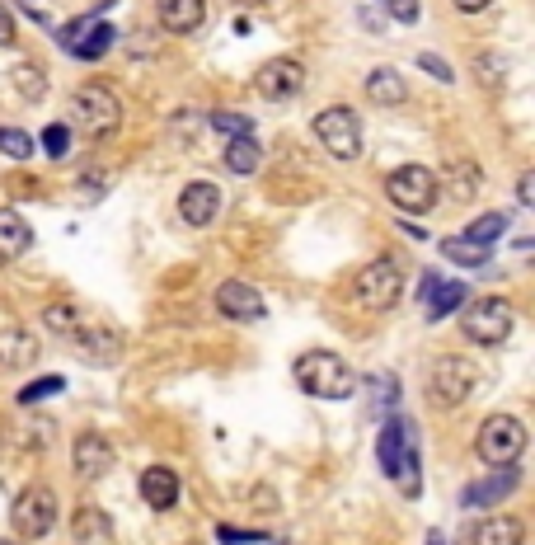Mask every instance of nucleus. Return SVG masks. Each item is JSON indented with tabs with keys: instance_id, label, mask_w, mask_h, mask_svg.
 <instances>
[{
	"instance_id": "nucleus-1",
	"label": "nucleus",
	"mask_w": 535,
	"mask_h": 545,
	"mask_svg": "<svg viewBox=\"0 0 535 545\" xmlns=\"http://www.w3.org/2000/svg\"><path fill=\"white\" fill-rule=\"evenodd\" d=\"M291 376H296V386L306 390V395H315V400H348L352 390H357V372H352L338 353H329V348L301 353L296 367H291Z\"/></svg>"
},
{
	"instance_id": "nucleus-2",
	"label": "nucleus",
	"mask_w": 535,
	"mask_h": 545,
	"mask_svg": "<svg viewBox=\"0 0 535 545\" xmlns=\"http://www.w3.org/2000/svg\"><path fill=\"white\" fill-rule=\"evenodd\" d=\"M376 452H381V470L399 484V494H404V499H418L423 475H418V447H413V428H409V423H404V419L385 423Z\"/></svg>"
},
{
	"instance_id": "nucleus-3",
	"label": "nucleus",
	"mask_w": 535,
	"mask_h": 545,
	"mask_svg": "<svg viewBox=\"0 0 535 545\" xmlns=\"http://www.w3.org/2000/svg\"><path fill=\"white\" fill-rule=\"evenodd\" d=\"M474 452L479 461L493 470H512L526 452V423L517 414H489V419L479 423V433H474Z\"/></svg>"
},
{
	"instance_id": "nucleus-4",
	"label": "nucleus",
	"mask_w": 535,
	"mask_h": 545,
	"mask_svg": "<svg viewBox=\"0 0 535 545\" xmlns=\"http://www.w3.org/2000/svg\"><path fill=\"white\" fill-rule=\"evenodd\" d=\"M399 296H404V268H399V259H390V254L371 259V264L357 273V282H352V301L371 315L395 311Z\"/></svg>"
},
{
	"instance_id": "nucleus-5",
	"label": "nucleus",
	"mask_w": 535,
	"mask_h": 545,
	"mask_svg": "<svg viewBox=\"0 0 535 545\" xmlns=\"http://www.w3.org/2000/svg\"><path fill=\"white\" fill-rule=\"evenodd\" d=\"M385 193L399 212H413V217H428L432 207L442 203V179L423 165H399L390 179H385Z\"/></svg>"
},
{
	"instance_id": "nucleus-6",
	"label": "nucleus",
	"mask_w": 535,
	"mask_h": 545,
	"mask_svg": "<svg viewBox=\"0 0 535 545\" xmlns=\"http://www.w3.org/2000/svg\"><path fill=\"white\" fill-rule=\"evenodd\" d=\"M71 123L85 127L90 137H108V132H118L123 127V104H118V94L108 90V85H80L71 94Z\"/></svg>"
},
{
	"instance_id": "nucleus-7",
	"label": "nucleus",
	"mask_w": 535,
	"mask_h": 545,
	"mask_svg": "<svg viewBox=\"0 0 535 545\" xmlns=\"http://www.w3.org/2000/svg\"><path fill=\"white\" fill-rule=\"evenodd\" d=\"M474 386H479L474 362L456 358V353H446V358L432 362V372H428V400L437 409H460L474 395Z\"/></svg>"
},
{
	"instance_id": "nucleus-8",
	"label": "nucleus",
	"mask_w": 535,
	"mask_h": 545,
	"mask_svg": "<svg viewBox=\"0 0 535 545\" xmlns=\"http://www.w3.org/2000/svg\"><path fill=\"white\" fill-rule=\"evenodd\" d=\"M315 137L324 141V151L334 160H357L362 156V118L348 104H329L315 113Z\"/></svg>"
},
{
	"instance_id": "nucleus-9",
	"label": "nucleus",
	"mask_w": 535,
	"mask_h": 545,
	"mask_svg": "<svg viewBox=\"0 0 535 545\" xmlns=\"http://www.w3.org/2000/svg\"><path fill=\"white\" fill-rule=\"evenodd\" d=\"M460 329L479 348H498L512 334V306H507L503 296H484V301H474L470 311L460 315Z\"/></svg>"
},
{
	"instance_id": "nucleus-10",
	"label": "nucleus",
	"mask_w": 535,
	"mask_h": 545,
	"mask_svg": "<svg viewBox=\"0 0 535 545\" xmlns=\"http://www.w3.org/2000/svg\"><path fill=\"white\" fill-rule=\"evenodd\" d=\"M10 522H15V531L19 536H29V541L47 536L52 522H57V494H52L47 484H29V489L15 499V508H10Z\"/></svg>"
},
{
	"instance_id": "nucleus-11",
	"label": "nucleus",
	"mask_w": 535,
	"mask_h": 545,
	"mask_svg": "<svg viewBox=\"0 0 535 545\" xmlns=\"http://www.w3.org/2000/svg\"><path fill=\"white\" fill-rule=\"evenodd\" d=\"M254 90H259L268 104H291L296 94L306 90V66L296 62V57H273L268 66H259Z\"/></svg>"
},
{
	"instance_id": "nucleus-12",
	"label": "nucleus",
	"mask_w": 535,
	"mask_h": 545,
	"mask_svg": "<svg viewBox=\"0 0 535 545\" xmlns=\"http://www.w3.org/2000/svg\"><path fill=\"white\" fill-rule=\"evenodd\" d=\"M62 47L71 52V57H104L108 47H113V24H104L99 15L90 19H76V24H66L62 29Z\"/></svg>"
},
{
	"instance_id": "nucleus-13",
	"label": "nucleus",
	"mask_w": 535,
	"mask_h": 545,
	"mask_svg": "<svg viewBox=\"0 0 535 545\" xmlns=\"http://www.w3.org/2000/svg\"><path fill=\"white\" fill-rule=\"evenodd\" d=\"M216 311L226 315V320H240V325H254V320H263V296H259V287H249V282H240V278H230V282H221L216 287Z\"/></svg>"
},
{
	"instance_id": "nucleus-14",
	"label": "nucleus",
	"mask_w": 535,
	"mask_h": 545,
	"mask_svg": "<svg viewBox=\"0 0 535 545\" xmlns=\"http://www.w3.org/2000/svg\"><path fill=\"white\" fill-rule=\"evenodd\" d=\"M113 447H108L104 433H80L76 447H71V466H76L80 480H104L108 470H113Z\"/></svg>"
},
{
	"instance_id": "nucleus-15",
	"label": "nucleus",
	"mask_w": 535,
	"mask_h": 545,
	"mask_svg": "<svg viewBox=\"0 0 535 545\" xmlns=\"http://www.w3.org/2000/svg\"><path fill=\"white\" fill-rule=\"evenodd\" d=\"M71 339L80 343V358L90 362V367H113V362L123 358V334L108 325H85Z\"/></svg>"
},
{
	"instance_id": "nucleus-16",
	"label": "nucleus",
	"mask_w": 535,
	"mask_h": 545,
	"mask_svg": "<svg viewBox=\"0 0 535 545\" xmlns=\"http://www.w3.org/2000/svg\"><path fill=\"white\" fill-rule=\"evenodd\" d=\"M216 212H221V188L212 179H193V184L179 193V217L188 226H212Z\"/></svg>"
},
{
	"instance_id": "nucleus-17",
	"label": "nucleus",
	"mask_w": 535,
	"mask_h": 545,
	"mask_svg": "<svg viewBox=\"0 0 535 545\" xmlns=\"http://www.w3.org/2000/svg\"><path fill=\"white\" fill-rule=\"evenodd\" d=\"M470 545H526V522L512 513H489L470 527Z\"/></svg>"
},
{
	"instance_id": "nucleus-18",
	"label": "nucleus",
	"mask_w": 535,
	"mask_h": 545,
	"mask_svg": "<svg viewBox=\"0 0 535 545\" xmlns=\"http://www.w3.org/2000/svg\"><path fill=\"white\" fill-rule=\"evenodd\" d=\"M71 536H76V545H118V531H113L108 513L94 503H80L71 513Z\"/></svg>"
},
{
	"instance_id": "nucleus-19",
	"label": "nucleus",
	"mask_w": 535,
	"mask_h": 545,
	"mask_svg": "<svg viewBox=\"0 0 535 545\" xmlns=\"http://www.w3.org/2000/svg\"><path fill=\"white\" fill-rule=\"evenodd\" d=\"M155 19H160V29L165 33H193L202 29V19H207V0H160L155 5Z\"/></svg>"
},
{
	"instance_id": "nucleus-20",
	"label": "nucleus",
	"mask_w": 535,
	"mask_h": 545,
	"mask_svg": "<svg viewBox=\"0 0 535 545\" xmlns=\"http://www.w3.org/2000/svg\"><path fill=\"white\" fill-rule=\"evenodd\" d=\"M141 499H146V508H155V513H169V508L179 503V475L169 466L141 470Z\"/></svg>"
},
{
	"instance_id": "nucleus-21",
	"label": "nucleus",
	"mask_w": 535,
	"mask_h": 545,
	"mask_svg": "<svg viewBox=\"0 0 535 545\" xmlns=\"http://www.w3.org/2000/svg\"><path fill=\"white\" fill-rule=\"evenodd\" d=\"M33 245V226L19 212H10V207H0V264H15V259H24Z\"/></svg>"
},
{
	"instance_id": "nucleus-22",
	"label": "nucleus",
	"mask_w": 535,
	"mask_h": 545,
	"mask_svg": "<svg viewBox=\"0 0 535 545\" xmlns=\"http://www.w3.org/2000/svg\"><path fill=\"white\" fill-rule=\"evenodd\" d=\"M38 362V339L29 329H0V367L5 372H24Z\"/></svg>"
},
{
	"instance_id": "nucleus-23",
	"label": "nucleus",
	"mask_w": 535,
	"mask_h": 545,
	"mask_svg": "<svg viewBox=\"0 0 535 545\" xmlns=\"http://www.w3.org/2000/svg\"><path fill=\"white\" fill-rule=\"evenodd\" d=\"M423 311H428V320H446L451 311H460V301H465V287L460 282H442V278H423Z\"/></svg>"
},
{
	"instance_id": "nucleus-24",
	"label": "nucleus",
	"mask_w": 535,
	"mask_h": 545,
	"mask_svg": "<svg viewBox=\"0 0 535 545\" xmlns=\"http://www.w3.org/2000/svg\"><path fill=\"white\" fill-rule=\"evenodd\" d=\"M367 99L371 104H381V109H399L404 99H409V85H404V76L399 71H390V66H376L367 76Z\"/></svg>"
},
{
	"instance_id": "nucleus-25",
	"label": "nucleus",
	"mask_w": 535,
	"mask_h": 545,
	"mask_svg": "<svg viewBox=\"0 0 535 545\" xmlns=\"http://www.w3.org/2000/svg\"><path fill=\"white\" fill-rule=\"evenodd\" d=\"M259 165H263V146L254 137L226 141V170L230 174H259Z\"/></svg>"
},
{
	"instance_id": "nucleus-26",
	"label": "nucleus",
	"mask_w": 535,
	"mask_h": 545,
	"mask_svg": "<svg viewBox=\"0 0 535 545\" xmlns=\"http://www.w3.org/2000/svg\"><path fill=\"white\" fill-rule=\"evenodd\" d=\"M512 489H517V466L503 470V480H479V484H470V489L460 494V503H465V508H479V503H498L503 494H512Z\"/></svg>"
},
{
	"instance_id": "nucleus-27",
	"label": "nucleus",
	"mask_w": 535,
	"mask_h": 545,
	"mask_svg": "<svg viewBox=\"0 0 535 545\" xmlns=\"http://www.w3.org/2000/svg\"><path fill=\"white\" fill-rule=\"evenodd\" d=\"M442 254L451 259V264H460V268H484L493 250H489V245H474V240H465V235H446Z\"/></svg>"
},
{
	"instance_id": "nucleus-28",
	"label": "nucleus",
	"mask_w": 535,
	"mask_h": 545,
	"mask_svg": "<svg viewBox=\"0 0 535 545\" xmlns=\"http://www.w3.org/2000/svg\"><path fill=\"white\" fill-rule=\"evenodd\" d=\"M446 188H451V198L470 203L474 193H479V165H474V160H456V165L446 170Z\"/></svg>"
},
{
	"instance_id": "nucleus-29",
	"label": "nucleus",
	"mask_w": 535,
	"mask_h": 545,
	"mask_svg": "<svg viewBox=\"0 0 535 545\" xmlns=\"http://www.w3.org/2000/svg\"><path fill=\"white\" fill-rule=\"evenodd\" d=\"M43 325H47V334H76V329H85V311L71 306V301H57V306L43 311Z\"/></svg>"
},
{
	"instance_id": "nucleus-30",
	"label": "nucleus",
	"mask_w": 535,
	"mask_h": 545,
	"mask_svg": "<svg viewBox=\"0 0 535 545\" xmlns=\"http://www.w3.org/2000/svg\"><path fill=\"white\" fill-rule=\"evenodd\" d=\"M10 85L19 90V99H29V104H38V99H43L47 76H43V71H38L33 62H24V66H15V71H10Z\"/></svg>"
},
{
	"instance_id": "nucleus-31",
	"label": "nucleus",
	"mask_w": 535,
	"mask_h": 545,
	"mask_svg": "<svg viewBox=\"0 0 535 545\" xmlns=\"http://www.w3.org/2000/svg\"><path fill=\"white\" fill-rule=\"evenodd\" d=\"M503 231H507L503 212H484V217H474L470 226H465V240H474V245H493Z\"/></svg>"
},
{
	"instance_id": "nucleus-32",
	"label": "nucleus",
	"mask_w": 535,
	"mask_h": 545,
	"mask_svg": "<svg viewBox=\"0 0 535 545\" xmlns=\"http://www.w3.org/2000/svg\"><path fill=\"white\" fill-rule=\"evenodd\" d=\"M33 151V141L19 132V127H0V156H10V160H29Z\"/></svg>"
},
{
	"instance_id": "nucleus-33",
	"label": "nucleus",
	"mask_w": 535,
	"mask_h": 545,
	"mask_svg": "<svg viewBox=\"0 0 535 545\" xmlns=\"http://www.w3.org/2000/svg\"><path fill=\"white\" fill-rule=\"evenodd\" d=\"M212 127H221L226 137H249V118H245V113H216Z\"/></svg>"
},
{
	"instance_id": "nucleus-34",
	"label": "nucleus",
	"mask_w": 535,
	"mask_h": 545,
	"mask_svg": "<svg viewBox=\"0 0 535 545\" xmlns=\"http://www.w3.org/2000/svg\"><path fill=\"white\" fill-rule=\"evenodd\" d=\"M418 66H423L428 76H437L442 85H451V80H456V76H451V66H446L442 57H432V52H423V57H418Z\"/></svg>"
},
{
	"instance_id": "nucleus-35",
	"label": "nucleus",
	"mask_w": 535,
	"mask_h": 545,
	"mask_svg": "<svg viewBox=\"0 0 535 545\" xmlns=\"http://www.w3.org/2000/svg\"><path fill=\"white\" fill-rule=\"evenodd\" d=\"M381 5L399 19V24H413V19H418V5H413V0H381Z\"/></svg>"
},
{
	"instance_id": "nucleus-36",
	"label": "nucleus",
	"mask_w": 535,
	"mask_h": 545,
	"mask_svg": "<svg viewBox=\"0 0 535 545\" xmlns=\"http://www.w3.org/2000/svg\"><path fill=\"white\" fill-rule=\"evenodd\" d=\"M66 141H71V132H66V127H47V132H43V146L52 151V156H62Z\"/></svg>"
},
{
	"instance_id": "nucleus-37",
	"label": "nucleus",
	"mask_w": 535,
	"mask_h": 545,
	"mask_svg": "<svg viewBox=\"0 0 535 545\" xmlns=\"http://www.w3.org/2000/svg\"><path fill=\"white\" fill-rule=\"evenodd\" d=\"M62 386H66L62 376H47V381H33V386L24 390V400H38V395H57Z\"/></svg>"
},
{
	"instance_id": "nucleus-38",
	"label": "nucleus",
	"mask_w": 535,
	"mask_h": 545,
	"mask_svg": "<svg viewBox=\"0 0 535 545\" xmlns=\"http://www.w3.org/2000/svg\"><path fill=\"white\" fill-rule=\"evenodd\" d=\"M517 203H526V207L535 203V174H531V170L517 179Z\"/></svg>"
},
{
	"instance_id": "nucleus-39",
	"label": "nucleus",
	"mask_w": 535,
	"mask_h": 545,
	"mask_svg": "<svg viewBox=\"0 0 535 545\" xmlns=\"http://www.w3.org/2000/svg\"><path fill=\"white\" fill-rule=\"evenodd\" d=\"M15 43V19H10V10L0 5V47H10Z\"/></svg>"
},
{
	"instance_id": "nucleus-40",
	"label": "nucleus",
	"mask_w": 535,
	"mask_h": 545,
	"mask_svg": "<svg viewBox=\"0 0 535 545\" xmlns=\"http://www.w3.org/2000/svg\"><path fill=\"white\" fill-rule=\"evenodd\" d=\"M493 0H456V10H465V15H479V10H489Z\"/></svg>"
},
{
	"instance_id": "nucleus-41",
	"label": "nucleus",
	"mask_w": 535,
	"mask_h": 545,
	"mask_svg": "<svg viewBox=\"0 0 535 545\" xmlns=\"http://www.w3.org/2000/svg\"><path fill=\"white\" fill-rule=\"evenodd\" d=\"M428 545H446V536L442 531H428Z\"/></svg>"
},
{
	"instance_id": "nucleus-42",
	"label": "nucleus",
	"mask_w": 535,
	"mask_h": 545,
	"mask_svg": "<svg viewBox=\"0 0 535 545\" xmlns=\"http://www.w3.org/2000/svg\"><path fill=\"white\" fill-rule=\"evenodd\" d=\"M0 545H15V541H5V536H0Z\"/></svg>"
}]
</instances>
